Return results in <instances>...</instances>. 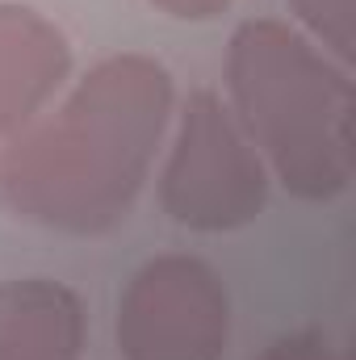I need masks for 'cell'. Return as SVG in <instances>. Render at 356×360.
<instances>
[{"mask_svg": "<svg viewBox=\"0 0 356 360\" xmlns=\"http://www.w3.org/2000/svg\"><path fill=\"white\" fill-rule=\"evenodd\" d=\"M172 72L139 51L89 68L51 113L0 151V197L34 226L105 235L143 197L172 122Z\"/></svg>", "mask_w": 356, "mask_h": 360, "instance_id": "1", "label": "cell"}, {"mask_svg": "<svg viewBox=\"0 0 356 360\" xmlns=\"http://www.w3.org/2000/svg\"><path fill=\"white\" fill-rule=\"evenodd\" d=\"M231 113L265 168L302 201H336L356 172V92L344 63L276 17L243 21L227 51Z\"/></svg>", "mask_w": 356, "mask_h": 360, "instance_id": "2", "label": "cell"}, {"mask_svg": "<svg viewBox=\"0 0 356 360\" xmlns=\"http://www.w3.org/2000/svg\"><path fill=\"white\" fill-rule=\"evenodd\" d=\"M268 201V168L231 105L197 89L177 122L168 164L160 172L164 214L201 235H227L260 218Z\"/></svg>", "mask_w": 356, "mask_h": 360, "instance_id": "3", "label": "cell"}, {"mask_svg": "<svg viewBox=\"0 0 356 360\" xmlns=\"http://www.w3.org/2000/svg\"><path fill=\"white\" fill-rule=\"evenodd\" d=\"M231 344V293L201 256L164 252L117 297L122 360H222Z\"/></svg>", "mask_w": 356, "mask_h": 360, "instance_id": "4", "label": "cell"}, {"mask_svg": "<svg viewBox=\"0 0 356 360\" xmlns=\"http://www.w3.org/2000/svg\"><path fill=\"white\" fill-rule=\"evenodd\" d=\"M72 76L68 34L13 0H0V143L21 134Z\"/></svg>", "mask_w": 356, "mask_h": 360, "instance_id": "5", "label": "cell"}, {"mask_svg": "<svg viewBox=\"0 0 356 360\" xmlns=\"http://www.w3.org/2000/svg\"><path fill=\"white\" fill-rule=\"evenodd\" d=\"M89 314L72 285L51 276L0 281V360H80Z\"/></svg>", "mask_w": 356, "mask_h": 360, "instance_id": "6", "label": "cell"}, {"mask_svg": "<svg viewBox=\"0 0 356 360\" xmlns=\"http://www.w3.org/2000/svg\"><path fill=\"white\" fill-rule=\"evenodd\" d=\"M293 21L302 34L327 51L336 63L352 68L356 59V0H289Z\"/></svg>", "mask_w": 356, "mask_h": 360, "instance_id": "7", "label": "cell"}, {"mask_svg": "<svg viewBox=\"0 0 356 360\" xmlns=\"http://www.w3.org/2000/svg\"><path fill=\"white\" fill-rule=\"evenodd\" d=\"M256 360H344V356H340V348L331 344L327 331H319V327H302V331L276 335Z\"/></svg>", "mask_w": 356, "mask_h": 360, "instance_id": "8", "label": "cell"}, {"mask_svg": "<svg viewBox=\"0 0 356 360\" xmlns=\"http://www.w3.org/2000/svg\"><path fill=\"white\" fill-rule=\"evenodd\" d=\"M147 4H155L177 21H214L231 8V0H147Z\"/></svg>", "mask_w": 356, "mask_h": 360, "instance_id": "9", "label": "cell"}]
</instances>
